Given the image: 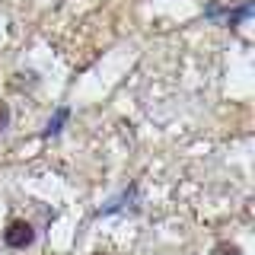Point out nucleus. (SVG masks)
<instances>
[{"instance_id": "f257e3e1", "label": "nucleus", "mask_w": 255, "mask_h": 255, "mask_svg": "<svg viewBox=\"0 0 255 255\" xmlns=\"http://www.w3.org/2000/svg\"><path fill=\"white\" fill-rule=\"evenodd\" d=\"M3 243L10 246V249H29L32 243H35V230H32L29 220H10L3 230Z\"/></svg>"}, {"instance_id": "f03ea898", "label": "nucleus", "mask_w": 255, "mask_h": 255, "mask_svg": "<svg viewBox=\"0 0 255 255\" xmlns=\"http://www.w3.org/2000/svg\"><path fill=\"white\" fill-rule=\"evenodd\" d=\"M64 122H67V109H61V112H58V115H54V118H51V122H48V134H58Z\"/></svg>"}, {"instance_id": "7ed1b4c3", "label": "nucleus", "mask_w": 255, "mask_h": 255, "mask_svg": "<svg viewBox=\"0 0 255 255\" xmlns=\"http://www.w3.org/2000/svg\"><path fill=\"white\" fill-rule=\"evenodd\" d=\"M211 255H239V249H236V246H230V243H220Z\"/></svg>"}, {"instance_id": "20e7f679", "label": "nucleus", "mask_w": 255, "mask_h": 255, "mask_svg": "<svg viewBox=\"0 0 255 255\" xmlns=\"http://www.w3.org/2000/svg\"><path fill=\"white\" fill-rule=\"evenodd\" d=\"M6 125H10V106H6V102H0V131H3Z\"/></svg>"}, {"instance_id": "39448f33", "label": "nucleus", "mask_w": 255, "mask_h": 255, "mask_svg": "<svg viewBox=\"0 0 255 255\" xmlns=\"http://www.w3.org/2000/svg\"><path fill=\"white\" fill-rule=\"evenodd\" d=\"M93 255H109V252H93Z\"/></svg>"}]
</instances>
